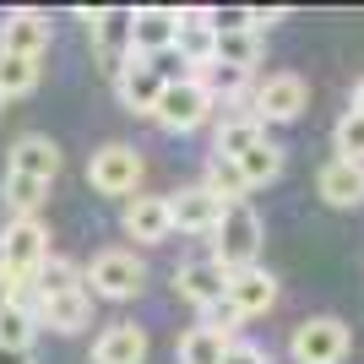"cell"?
I'll list each match as a JSON object with an SVG mask.
<instances>
[{
	"mask_svg": "<svg viewBox=\"0 0 364 364\" xmlns=\"http://www.w3.org/2000/svg\"><path fill=\"white\" fill-rule=\"evenodd\" d=\"M44 261H49V228L38 218H11L0 234V283H11V294L28 289Z\"/></svg>",
	"mask_w": 364,
	"mask_h": 364,
	"instance_id": "6da1fadb",
	"label": "cell"
},
{
	"mask_svg": "<svg viewBox=\"0 0 364 364\" xmlns=\"http://www.w3.org/2000/svg\"><path fill=\"white\" fill-rule=\"evenodd\" d=\"M213 87L201 82V76H185V82H168L164 98H158V114L152 120L164 125V131H174V136H185V131H201V125L213 120Z\"/></svg>",
	"mask_w": 364,
	"mask_h": 364,
	"instance_id": "7a4b0ae2",
	"label": "cell"
},
{
	"mask_svg": "<svg viewBox=\"0 0 364 364\" xmlns=\"http://www.w3.org/2000/svg\"><path fill=\"white\" fill-rule=\"evenodd\" d=\"M92 299H136L141 283H147V267H141L136 250H98V256L82 267Z\"/></svg>",
	"mask_w": 364,
	"mask_h": 364,
	"instance_id": "3957f363",
	"label": "cell"
},
{
	"mask_svg": "<svg viewBox=\"0 0 364 364\" xmlns=\"http://www.w3.org/2000/svg\"><path fill=\"white\" fill-rule=\"evenodd\" d=\"M213 256L223 261L228 272H245V267H261V218L250 213V201H240V207H228L223 223H218L213 234Z\"/></svg>",
	"mask_w": 364,
	"mask_h": 364,
	"instance_id": "277c9868",
	"label": "cell"
},
{
	"mask_svg": "<svg viewBox=\"0 0 364 364\" xmlns=\"http://www.w3.org/2000/svg\"><path fill=\"white\" fill-rule=\"evenodd\" d=\"M348 348H353L348 321H337V316H310V321H299L294 337H289L294 364H343Z\"/></svg>",
	"mask_w": 364,
	"mask_h": 364,
	"instance_id": "5b68a950",
	"label": "cell"
},
{
	"mask_svg": "<svg viewBox=\"0 0 364 364\" xmlns=\"http://www.w3.org/2000/svg\"><path fill=\"white\" fill-rule=\"evenodd\" d=\"M87 185L98 196H136L141 185V152L131 141H104V147L87 158Z\"/></svg>",
	"mask_w": 364,
	"mask_h": 364,
	"instance_id": "8992f818",
	"label": "cell"
},
{
	"mask_svg": "<svg viewBox=\"0 0 364 364\" xmlns=\"http://www.w3.org/2000/svg\"><path fill=\"white\" fill-rule=\"evenodd\" d=\"M304 104H310V87H304V76H294V71L261 76L256 92H250V114H256L261 125H289V120H299Z\"/></svg>",
	"mask_w": 364,
	"mask_h": 364,
	"instance_id": "52a82bcc",
	"label": "cell"
},
{
	"mask_svg": "<svg viewBox=\"0 0 364 364\" xmlns=\"http://www.w3.org/2000/svg\"><path fill=\"white\" fill-rule=\"evenodd\" d=\"M87 33H92V49H98L104 71L120 76L125 65H131V55H136V44H131L136 11H125V6H114V11H87Z\"/></svg>",
	"mask_w": 364,
	"mask_h": 364,
	"instance_id": "ba28073f",
	"label": "cell"
},
{
	"mask_svg": "<svg viewBox=\"0 0 364 364\" xmlns=\"http://www.w3.org/2000/svg\"><path fill=\"white\" fill-rule=\"evenodd\" d=\"M49 38H55V22L44 11H6L0 22V55H22V60H44Z\"/></svg>",
	"mask_w": 364,
	"mask_h": 364,
	"instance_id": "9c48e42d",
	"label": "cell"
},
{
	"mask_svg": "<svg viewBox=\"0 0 364 364\" xmlns=\"http://www.w3.org/2000/svg\"><path fill=\"white\" fill-rule=\"evenodd\" d=\"M174 294L196 310H213L218 299H228V267L218 256H201V261H185L174 272Z\"/></svg>",
	"mask_w": 364,
	"mask_h": 364,
	"instance_id": "30bf717a",
	"label": "cell"
},
{
	"mask_svg": "<svg viewBox=\"0 0 364 364\" xmlns=\"http://www.w3.org/2000/svg\"><path fill=\"white\" fill-rule=\"evenodd\" d=\"M168 213H174V228H180V234H218V223H223L228 207L207 191V185H185V191L168 196Z\"/></svg>",
	"mask_w": 364,
	"mask_h": 364,
	"instance_id": "8fae6325",
	"label": "cell"
},
{
	"mask_svg": "<svg viewBox=\"0 0 364 364\" xmlns=\"http://www.w3.org/2000/svg\"><path fill=\"white\" fill-rule=\"evenodd\" d=\"M164 76H158V65L141 60V55H131V65H125L120 76H114V98H120L131 114H158V98H164Z\"/></svg>",
	"mask_w": 364,
	"mask_h": 364,
	"instance_id": "7c38bea8",
	"label": "cell"
},
{
	"mask_svg": "<svg viewBox=\"0 0 364 364\" xmlns=\"http://www.w3.org/2000/svg\"><path fill=\"white\" fill-rule=\"evenodd\" d=\"M120 223L136 245H164L174 234V213H168V196H131L120 207Z\"/></svg>",
	"mask_w": 364,
	"mask_h": 364,
	"instance_id": "4fadbf2b",
	"label": "cell"
},
{
	"mask_svg": "<svg viewBox=\"0 0 364 364\" xmlns=\"http://www.w3.org/2000/svg\"><path fill=\"white\" fill-rule=\"evenodd\" d=\"M6 174H28V180L55 185V174H60V147L49 136H38V131H28V136H16L11 152H6Z\"/></svg>",
	"mask_w": 364,
	"mask_h": 364,
	"instance_id": "5bb4252c",
	"label": "cell"
},
{
	"mask_svg": "<svg viewBox=\"0 0 364 364\" xmlns=\"http://www.w3.org/2000/svg\"><path fill=\"white\" fill-rule=\"evenodd\" d=\"M180 60L191 65V76H207L218 65V28L207 22V11H180Z\"/></svg>",
	"mask_w": 364,
	"mask_h": 364,
	"instance_id": "9a60e30c",
	"label": "cell"
},
{
	"mask_svg": "<svg viewBox=\"0 0 364 364\" xmlns=\"http://www.w3.org/2000/svg\"><path fill=\"white\" fill-rule=\"evenodd\" d=\"M131 44H136L141 60H158V55H168V49L180 44V11H168V6H141Z\"/></svg>",
	"mask_w": 364,
	"mask_h": 364,
	"instance_id": "2e32d148",
	"label": "cell"
},
{
	"mask_svg": "<svg viewBox=\"0 0 364 364\" xmlns=\"http://www.w3.org/2000/svg\"><path fill=\"white\" fill-rule=\"evenodd\" d=\"M228 304L240 310L245 321L250 316H267L277 304V277L267 267H245V272H228Z\"/></svg>",
	"mask_w": 364,
	"mask_h": 364,
	"instance_id": "e0dca14e",
	"label": "cell"
},
{
	"mask_svg": "<svg viewBox=\"0 0 364 364\" xmlns=\"http://www.w3.org/2000/svg\"><path fill=\"white\" fill-rule=\"evenodd\" d=\"M316 191H321V201H326V207H359V201H364V164H348V158L321 164Z\"/></svg>",
	"mask_w": 364,
	"mask_h": 364,
	"instance_id": "ac0fdd59",
	"label": "cell"
},
{
	"mask_svg": "<svg viewBox=\"0 0 364 364\" xmlns=\"http://www.w3.org/2000/svg\"><path fill=\"white\" fill-rule=\"evenodd\" d=\"M92 364H147V332H141L136 321H114L92 343Z\"/></svg>",
	"mask_w": 364,
	"mask_h": 364,
	"instance_id": "d6986e66",
	"label": "cell"
},
{
	"mask_svg": "<svg viewBox=\"0 0 364 364\" xmlns=\"http://www.w3.org/2000/svg\"><path fill=\"white\" fill-rule=\"evenodd\" d=\"M261 141H267V125H261L256 114L245 109V114H228V120L213 131V158H228V164H240L245 152L261 147Z\"/></svg>",
	"mask_w": 364,
	"mask_h": 364,
	"instance_id": "ffe728a7",
	"label": "cell"
},
{
	"mask_svg": "<svg viewBox=\"0 0 364 364\" xmlns=\"http://www.w3.org/2000/svg\"><path fill=\"white\" fill-rule=\"evenodd\" d=\"M33 289H38V304H44V299L82 294V289H87V277H82V267H76L71 256H49L44 267H38V277H33Z\"/></svg>",
	"mask_w": 364,
	"mask_h": 364,
	"instance_id": "44dd1931",
	"label": "cell"
},
{
	"mask_svg": "<svg viewBox=\"0 0 364 364\" xmlns=\"http://www.w3.org/2000/svg\"><path fill=\"white\" fill-rule=\"evenodd\" d=\"M87 321H92V294H87V289L38 304V326H49V332H82Z\"/></svg>",
	"mask_w": 364,
	"mask_h": 364,
	"instance_id": "7402d4cb",
	"label": "cell"
},
{
	"mask_svg": "<svg viewBox=\"0 0 364 364\" xmlns=\"http://www.w3.org/2000/svg\"><path fill=\"white\" fill-rule=\"evenodd\" d=\"M234 343H240V337L213 332V326H191V332L180 337V364H223Z\"/></svg>",
	"mask_w": 364,
	"mask_h": 364,
	"instance_id": "603a6c76",
	"label": "cell"
},
{
	"mask_svg": "<svg viewBox=\"0 0 364 364\" xmlns=\"http://www.w3.org/2000/svg\"><path fill=\"white\" fill-rule=\"evenodd\" d=\"M201 185L213 191L223 207H240L245 196H250V185H245L240 164H228V158H207V174H201Z\"/></svg>",
	"mask_w": 364,
	"mask_h": 364,
	"instance_id": "cb8c5ba5",
	"label": "cell"
},
{
	"mask_svg": "<svg viewBox=\"0 0 364 364\" xmlns=\"http://www.w3.org/2000/svg\"><path fill=\"white\" fill-rule=\"evenodd\" d=\"M0 196H6V207H11L16 218H33L38 207H44L49 185L44 180H28V174H6V180H0Z\"/></svg>",
	"mask_w": 364,
	"mask_h": 364,
	"instance_id": "d4e9b609",
	"label": "cell"
},
{
	"mask_svg": "<svg viewBox=\"0 0 364 364\" xmlns=\"http://www.w3.org/2000/svg\"><path fill=\"white\" fill-rule=\"evenodd\" d=\"M240 174H245V185L256 191V185H272L277 174H283V147L277 141H261V147H250L240 158Z\"/></svg>",
	"mask_w": 364,
	"mask_h": 364,
	"instance_id": "484cf974",
	"label": "cell"
},
{
	"mask_svg": "<svg viewBox=\"0 0 364 364\" xmlns=\"http://www.w3.org/2000/svg\"><path fill=\"white\" fill-rule=\"evenodd\" d=\"M261 33H218V65H234V71H250L261 60Z\"/></svg>",
	"mask_w": 364,
	"mask_h": 364,
	"instance_id": "4316f807",
	"label": "cell"
},
{
	"mask_svg": "<svg viewBox=\"0 0 364 364\" xmlns=\"http://www.w3.org/2000/svg\"><path fill=\"white\" fill-rule=\"evenodd\" d=\"M33 332H38V310H22V304L0 310V348H33Z\"/></svg>",
	"mask_w": 364,
	"mask_h": 364,
	"instance_id": "83f0119b",
	"label": "cell"
},
{
	"mask_svg": "<svg viewBox=\"0 0 364 364\" xmlns=\"http://www.w3.org/2000/svg\"><path fill=\"white\" fill-rule=\"evenodd\" d=\"M38 87V60H22V55H0V92L6 98H22V92Z\"/></svg>",
	"mask_w": 364,
	"mask_h": 364,
	"instance_id": "f1b7e54d",
	"label": "cell"
},
{
	"mask_svg": "<svg viewBox=\"0 0 364 364\" xmlns=\"http://www.w3.org/2000/svg\"><path fill=\"white\" fill-rule=\"evenodd\" d=\"M201 82H207L213 98H223V104H240L245 92H256V87H250V71H234V65H213Z\"/></svg>",
	"mask_w": 364,
	"mask_h": 364,
	"instance_id": "f546056e",
	"label": "cell"
},
{
	"mask_svg": "<svg viewBox=\"0 0 364 364\" xmlns=\"http://www.w3.org/2000/svg\"><path fill=\"white\" fill-rule=\"evenodd\" d=\"M332 141H337V158H348V164H364V114H343L337 120V131H332Z\"/></svg>",
	"mask_w": 364,
	"mask_h": 364,
	"instance_id": "4dcf8cb0",
	"label": "cell"
},
{
	"mask_svg": "<svg viewBox=\"0 0 364 364\" xmlns=\"http://www.w3.org/2000/svg\"><path fill=\"white\" fill-rule=\"evenodd\" d=\"M207 22H213L218 33H261L256 6H218V11H207Z\"/></svg>",
	"mask_w": 364,
	"mask_h": 364,
	"instance_id": "1f68e13d",
	"label": "cell"
},
{
	"mask_svg": "<svg viewBox=\"0 0 364 364\" xmlns=\"http://www.w3.org/2000/svg\"><path fill=\"white\" fill-rule=\"evenodd\" d=\"M240 310H234V304H228V299H218L213 304V310H201V326H213V332H228V337H234V332H240Z\"/></svg>",
	"mask_w": 364,
	"mask_h": 364,
	"instance_id": "d6a6232c",
	"label": "cell"
},
{
	"mask_svg": "<svg viewBox=\"0 0 364 364\" xmlns=\"http://www.w3.org/2000/svg\"><path fill=\"white\" fill-rule=\"evenodd\" d=\"M223 364H267V353L256 348V343H234V348H228V359Z\"/></svg>",
	"mask_w": 364,
	"mask_h": 364,
	"instance_id": "836d02e7",
	"label": "cell"
},
{
	"mask_svg": "<svg viewBox=\"0 0 364 364\" xmlns=\"http://www.w3.org/2000/svg\"><path fill=\"white\" fill-rule=\"evenodd\" d=\"M0 364H33V348H0Z\"/></svg>",
	"mask_w": 364,
	"mask_h": 364,
	"instance_id": "e575fe53",
	"label": "cell"
},
{
	"mask_svg": "<svg viewBox=\"0 0 364 364\" xmlns=\"http://www.w3.org/2000/svg\"><path fill=\"white\" fill-rule=\"evenodd\" d=\"M353 114H364V82L353 87Z\"/></svg>",
	"mask_w": 364,
	"mask_h": 364,
	"instance_id": "d590c367",
	"label": "cell"
},
{
	"mask_svg": "<svg viewBox=\"0 0 364 364\" xmlns=\"http://www.w3.org/2000/svg\"><path fill=\"white\" fill-rule=\"evenodd\" d=\"M6 304H11V283H0V310H6Z\"/></svg>",
	"mask_w": 364,
	"mask_h": 364,
	"instance_id": "8d00e7d4",
	"label": "cell"
},
{
	"mask_svg": "<svg viewBox=\"0 0 364 364\" xmlns=\"http://www.w3.org/2000/svg\"><path fill=\"white\" fill-rule=\"evenodd\" d=\"M0 109H6V92H0Z\"/></svg>",
	"mask_w": 364,
	"mask_h": 364,
	"instance_id": "74e56055",
	"label": "cell"
}]
</instances>
